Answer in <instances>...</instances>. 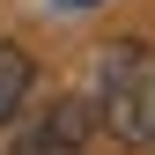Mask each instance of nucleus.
<instances>
[{"label": "nucleus", "instance_id": "1", "mask_svg": "<svg viewBox=\"0 0 155 155\" xmlns=\"http://www.w3.org/2000/svg\"><path fill=\"white\" fill-rule=\"evenodd\" d=\"M96 126H111V140L148 148L155 140V52L140 37L104 52V81H96Z\"/></svg>", "mask_w": 155, "mask_h": 155}, {"label": "nucleus", "instance_id": "4", "mask_svg": "<svg viewBox=\"0 0 155 155\" xmlns=\"http://www.w3.org/2000/svg\"><path fill=\"white\" fill-rule=\"evenodd\" d=\"M59 8H96V0H59Z\"/></svg>", "mask_w": 155, "mask_h": 155}, {"label": "nucleus", "instance_id": "2", "mask_svg": "<svg viewBox=\"0 0 155 155\" xmlns=\"http://www.w3.org/2000/svg\"><path fill=\"white\" fill-rule=\"evenodd\" d=\"M89 133H96V104L89 96H67L37 133H22L15 155H89Z\"/></svg>", "mask_w": 155, "mask_h": 155}, {"label": "nucleus", "instance_id": "3", "mask_svg": "<svg viewBox=\"0 0 155 155\" xmlns=\"http://www.w3.org/2000/svg\"><path fill=\"white\" fill-rule=\"evenodd\" d=\"M30 89H37V67H30V52H22V45H0V126H8L15 111L30 104Z\"/></svg>", "mask_w": 155, "mask_h": 155}]
</instances>
